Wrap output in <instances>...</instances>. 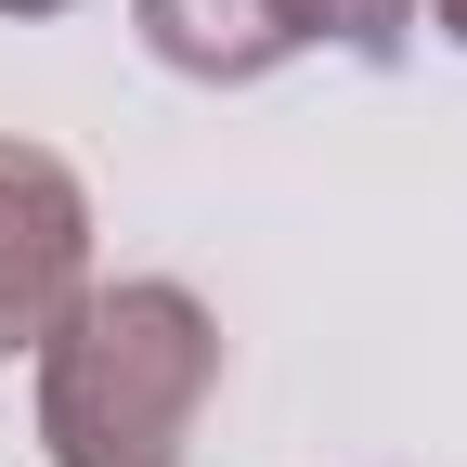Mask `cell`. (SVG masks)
<instances>
[{
    "label": "cell",
    "mask_w": 467,
    "mask_h": 467,
    "mask_svg": "<svg viewBox=\"0 0 467 467\" xmlns=\"http://www.w3.org/2000/svg\"><path fill=\"white\" fill-rule=\"evenodd\" d=\"M208 389H221V325L169 273L78 285V312L39 337V441H52V467H182Z\"/></svg>",
    "instance_id": "cell-1"
},
{
    "label": "cell",
    "mask_w": 467,
    "mask_h": 467,
    "mask_svg": "<svg viewBox=\"0 0 467 467\" xmlns=\"http://www.w3.org/2000/svg\"><path fill=\"white\" fill-rule=\"evenodd\" d=\"M91 285V195L52 143H0V350H39Z\"/></svg>",
    "instance_id": "cell-2"
},
{
    "label": "cell",
    "mask_w": 467,
    "mask_h": 467,
    "mask_svg": "<svg viewBox=\"0 0 467 467\" xmlns=\"http://www.w3.org/2000/svg\"><path fill=\"white\" fill-rule=\"evenodd\" d=\"M285 14V39H325V52H350V66H402V39H416V14L429 0H273Z\"/></svg>",
    "instance_id": "cell-4"
},
{
    "label": "cell",
    "mask_w": 467,
    "mask_h": 467,
    "mask_svg": "<svg viewBox=\"0 0 467 467\" xmlns=\"http://www.w3.org/2000/svg\"><path fill=\"white\" fill-rule=\"evenodd\" d=\"M441 26H454V39H467V0H441Z\"/></svg>",
    "instance_id": "cell-6"
},
{
    "label": "cell",
    "mask_w": 467,
    "mask_h": 467,
    "mask_svg": "<svg viewBox=\"0 0 467 467\" xmlns=\"http://www.w3.org/2000/svg\"><path fill=\"white\" fill-rule=\"evenodd\" d=\"M0 14H66V0H0Z\"/></svg>",
    "instance_id": "cell-5"
},
{
    "label": "cell",
    "mask_w": 467,
    "mask_h": 467,
    "mask_svg": "<svg viewBox=\"0 0 467 467\" xmlns=\"http://www.w3.org/2000/svg\"><path fill=\"white\" fill-rule=\"evenodd\" d=\"M130 26H143V52L169 78H208V91H247L299 52L273 0H130Z\"/></svg>",
    "instance_id": "cell-3"
}]
</instances>
